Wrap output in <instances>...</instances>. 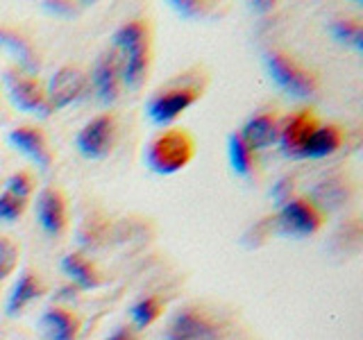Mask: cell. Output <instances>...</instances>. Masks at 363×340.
Returning a JSON list of instances; mask_svg holds the SVG:
<instances>
[{
	"label": "cell",
	"mask_w": 363,
	"mask_h": 340,
	"mask_svg": "<svg viewBox=\"0 0 363 340\" xmlns=\"http://www.w3.org/2000/svg\"><path fill=\"white\" fill-rule=\"evenodd\" d=\"M111 48L121 62L123 86L139 91L150 73V28L141 18H132L113 32Z\"/></svg>",
	"instance_id": "obj_1"
},
{
	"label": "cell",
	"mask_w": 363,
	"mask_h": 340,
	"mask_svg": "<svg viewBox=\"0 0 363 340\" xmlns=\"http://www.w3.org/2000/svg\"><path fill=\"white\" fill-rule=\"evenodd\" d=\"M193 136L186 130L168 128L145 145V166L157 175H175L193 162Z\"/></svg>",
	"instance_id": "obj_2"
},
{
	"label": "cell",
	"mask_w": 363,
	"mask_h": 340,
	"mask_svg": "<svg viewBox=\"0 0 363 340\" xmlns=\"http://www.w3.org/2000/svg\"><path fill=\"white\" fill-rule=\"evenodd\" d=\"M200 96H202V86L177 79V82H173L170 86L157 91V94L147 100L145 113L155 125H159V128H168V125H173L189 107L196 105Z\"/></svg>",
	"instance_id": "obj_3"
},
{
	"label": "cell",
	"mask_w": 363,
	"mask_h": 340,
	"mask_svg": "<svg viewBox=\"0 0 363 340\" xmlns=\"http://www.w3.org/2000/svg\"><path fill=\"white\" fill-rule=\"evenodd\" d=\"M264 62L275 84L293 98H311L318 91V77L281 50H268Z\"/></svg>",
	"instance_id": "obj_4"
},
{
	"label": "cell",
	"mask_w": 363,
	"mask_h": 340,
	"mask_svg": "<svg viewBox=\"0 0 363 340\" xmlns=\"http://www.w3.org/2000/svg\"><path fill=\"white\" fill-rule=\"evenodd\" d=\"M118 141V118L116 113L105 111L91 118L75 136L77 152L89 162H100L111 154Z\"/></svg>",
	"instance_id": "obj_5"
},
{
	"label": "cell",
	"mask_w": 363,
	"mask_h": 340,
	"mask_svg": "<svg viewBox=\"0 0 363 340\" xmlns=\"http://www.w3.org/2000/svg\"><path fill=\"white\" fill-rule=\"evenodd\" d=\"M3 84H5L9 102L16 109L26 113H34V116H41V118L52 113L48 107V100H45V89L34 75L21 71V68H7L3 73Z\"/></svg>",
	"instance_id": "obj_6"
},
{
	"label": "cell",
	"mask_w": 363,
	"mask_h": 340,
	"mask_svg": "<svg viewBox=\"0 0 363 340\" xmlns=\"http://www.w3.org/2000/svg\"><path fill=\"white\" fill-rule=\"evenodd\" d=\"M272 220H275V227L281 236L304 238L315 234L323 227V209H318L306 198H293L284 207H279L277 215Z\"/></svg>",
	"instance_id": "obj_7"
},
{
	"label": "cell",
	"mask_w": 363,
	"mask_h": 340,
	"mask_svg": "<svg viewBox=\"0 0 363 340\" xmlns=\"http://www.w3.org/2000/svg\"><path fill=\"white\" fill-rule=\"evenodd\" d=\"M91 91L89 86V75L73 64H66L62 68H57L55 75L48 79L45 86V100H48L50 111H60L86 98Z\"/></svg>",
	"instance_id": "obj_8"
},
{
	"label": "cell",
	"mask_w": 363,
	"mask_h": 340,
	"mask_svg": "<svg viewBox=\"0 0 363 340\" xmlns=\"http://www.w3.org/2000/svg\"><path fill=\"white\" fill-rule=\"evenodd\" d=\"M89 86L94 89L96 98L102 105H113L121 98L123 91V75H121V62L113 48L100 52L94 68H91Z\"/></svg>",
	"instance_id": "obj_9"
},
{
	"label": "cell",
	"mask_w": 363,
	"mask_h": 340,
	"mask_svg": "<svg viewBox=\"0 0 363 340\" xmlns=\"http://www.w3.org/2000/svg\"><path fill=\"white\" fill-rule=\"evenodd\" d=\"M164 340H223L220 329L209 315L196 309H182L168 322Z\"/></svg>",
	"instance_id": "obj_10"
},
{
	"label": "cell",
	"mask_w": 363,
	"mask_h": 340,
	"mask_svg": "<svg viewBox=\"0 0 363 340\" xmlns=\"http://www.w3.org/2000/svg\"><path fill=\"white\" fill-rule=\"evenodd\" d=\"M318 128H320V123H318V118L313 116V111H309V109H302L298 113H293V116L279 120L277 141H279L281 152L286 157L300 159L306 141L311 139V134Z\"/></svg>",
	"instance_id": "obj_11"
},
{
	"label": "cell",
	"mask_w": 363,
	"mask_h": 340,
	"mask_svg": "<svg viewBox=\"0 0 363 340\" xmlns=\"http://www.w3.org/2000/svg\"><path fill=\"white\" fill-rule=\"evenodd\" d=\"M7 139L14 150L26 154L30 162H34L41 170H48L52 166L55 152L48 143V136H45V132L37 128V125H21V128H14L9 132Z\"/></svg>",
	"instance_id": "obj_12"
},
{
	"label": "cell",
	"mask_w": 363,
	"mask_h": 340,
	"mask_svg": "<svg viewBox=\"0 0 363 340\" xmlns=\"http://www.w3.org/2000/svg\"><path fill=\"white\" fill-rule=\"evenodd\" d=\"M37 222L48 236H62L68 227V207L60 188L45 186L37 196Z\"/></svg>",
	"instance_id": "obj_13"
},
{
	"label": "cell",
	"mask_w": 363,
	"mask_h": 340,
	"mask_svg": "<svg viewBox=\"0 0 363 340\" xmlns=\"http://www.w3.org/2000/svg\"><path fill=\"white\" fill-rule=\"evenodd\" d=\"M241 139L247 143L250 150H266L272 143L277 141V134H279V118L275 111H261L250 116L243 128H241Z\"/></svg>",
	"instance_id": "obj_14"
},
{
	"label": "cell",
	"mask_w": 363,
	"mask_h": 340,
	"mask_svg": "<svg viewBox=\"0 0 363 340\" xmlns=\"http://www.w3.org/2000/svg\"><path fill=\"white\" fill-rule=\"evenodd\" d=\"M43 290H45V286H43V281L37 272L23 270L16 279V283H14V288H11V293H9V298H7V306H5L7 315L14 317V315L23 313L32 302H37L41 298Z\"/></svg>",
	"instance_id": "obj_15"
},
{
	"label": "cell",
	"mask_w": 363,
	"mask_h": 340,
	"mask_svg": "<svg viewBox=\"0 0 363 340\" xmlns=\"http://www.w3.org/2000/svg\"><path fill=\"white\" fill-rule=\"evenodd\" d=\"M39 329L45 340H75L79 334V320L75 313L52 306L41 313Z\"/></svg>",
	"instance_id": "obj_16"
},
{
	"label": "cell",
	"mask_w": 363,
	"mask_h": 340,
	"mask_svg": "<svg viewBox=\"0 0 363 340\" xmlns=\"http://www.w3.org/2000/svg\"><path fill=\"white\" fill-rule=\"evenodd\" d=\"M0 45L5 50H9L11 55L16 57V62L21 66V71H26L30 75H34L39 71V55L34 52L30 39H26L18 30L14 28H7V26H0Z\"/></svg>",
	"instance_id": "obj_17"
},
{
	"label": "cell",
	"mask_w": 363,
	"mask_h": 340,
	"mask_svg": "<svg viewBox=\"0 0 363 340\" xmlns=\"http://www.w3.org/2000/svg\"><path fill=\"white\" fill-rule=\"evenodd\" d=\"M343 130L338 125H320L313 134L311 139L306 141L302 157L300 159H325V157H332L340 150L343 145Z\"/></svg>",
	"instance_id": "obj_18"
},
{
	"label": "cell",
	"mask_w": 363,
	"mask_h": 340,
	"mask_svg": "<svg viewBox=\"0 0 363 340\" xmlns=\"http://www.w3.org/2000/svg\"><path fill=\"white\" fill-rule=\"evenodd\" d=\"M62 270H64V275L82 290H94V288L102 286L100 272L84 254H79V252H68L62 259Z\"/></svg>",
	"instance_id": "obj_19"
},
{
	"label": "cell",
	"mask_w": 363,
	"mask_h": 340,
	"mask_svg": "<svg viewBox=\"0 0 363 340\" xmlns=\"http://www.w3.org/2000/svg\"><path fill=\"white\" fill-rule=\"evenodd\" d=\"M227 157H230V166L236 175L252 177L257 168V157H255V150H250L238 132L230 134V139H227Z\"/></svg>",
	"instance_id": "obj_20"
},
{
	"label": "cell",
	"mask_w": 363,
	"mask_h": 340,
	"mask_svg": "<svg viewBox=\"0 0 363 340\" xmlns=\"http://www.w3.org/2000/svg\"><path fill=\"white\" fill-rule=\"evenodd\" d=\"M327 30L334 37V41L350 45L357 52L363 50V23L359 18H334L327 26Z\"/></svg>",
	"instance_id": "obj_21"
},
{
	"label": "cell",
	"mask_w": 363,
	"mask_h": 340,
	"mask_svg": "<svg viewBox=\"0 0 363 340\" xmlns=\"http://www.w3.org/2000/svg\"><path fill=\"white\" fill-rule=\"evenodd\" d=\"M164 313V302L157 298V295H147V298H141L139 302L132 304L130 309V317L136 329H145L152 322L159 320V315Z\"/></svg>",
	"instance_id": "obj_22"
},
{
	"label": "cell",
	"mask_w": 363,
	"mask_h": 340,
	"mask_svg": "<svg viewBox=\"0 0 363 340\" xmlns=\"http://www.w3.org/2000/svg\"><path fill=\"white\" fill-rule=\"evenodd\" d=\"M347 198V181L343 179H327L313 193V204L318 209L320 207H338Z\"/></svg>",
	"instance_id": "obj_23"
},
{
	"label": "cell",
	"mask_w": 363,
	"mask_h": 340,
	"mask_svg": "<svg viewBox=\"0 0 363 340\" xmlns=\"http://www.w3.org/2000/svg\"><path fill=\"white\" fill-rule=\"evenodd\" d=\"M18 259L21 247L9 236H0V281L14 275V270L18 268Z\"/></svg>",
	"instance_id": "obj_24"
},
{
	"label": "cell",
	"mask_w": 363,
	"mask_h": 340,
	"mask_svg": "<svg viewBox=\"0 0 363 340\" xmlns=\"http://www.w3.org/2000/svg\"><path fill=\"white\" fill-rule=\"evenodd\" d=\"M7 193L16 198H23V200H30L32 193H34V177L28 170H16V173H11L7 179H5V188Z\"/></svg>",
	"instance_id": "obj_25"
},
{
	"label": "cell",
	"mask_w": 363,
	"mask_h": 340,
	"mask_svg": "<svg viewBox=\"0 0 363 340\" xmlns=\"http://www.w3.org/2000/svg\"><path fill=\"white\" fill-rule=\"evenodd\" d=\"M28 202L30 200L16 198V196H11V193L3 191V193H0V220H3V222H14V220H18L21 215L26 213Z\"/></svg>",
	"instance_id": "obj_26"
},
{
	"label": "cell",
	"mask_w": 363,
	"mask_h": 340,
	"mask_svg": "<svg viewBox=\"0 0 363 340\" xmlns=\"http://www.w3.org/2000/svg\"><path fill=\"white\" fill-rule=\"evenodd\" d=\"M105 241V222L100 218H89L79 230V243L84 247H98Z\"/></svg>",
	"instance_id": "obj_27"
},
{
	"label": "cell",
	"mask_w": 363,
	"mask_h": 340,
	"mask_svg": "<svg viewBox=\"0 0 363 340\" xmlns=\"http://www.w3.org/2000/svg\"><path fill=\"white\" fill-rule=\"evenodd\" d=\"M270 198L277 207H284L286 202H291L295 198V179L293 177H281L275 186L270 191Z\"/></svg>",
	"instance_id": "obj_28"
},
{
	"label": "cell",
	"mask_w": 363,
	"mask_h": 340,
	"mask_svg": "<svg viewBox=\"0 0 363 340\" xmlns=\"http://www.w3.org/2000/svg\"><path fill=\"white\" fill-rule=\"evenodd\" d=\"M175 11H179L182 16L186 18H198V16H204L209 9V3H198V0H173L170 3Z\"/></svg>",
	"instance_id": "obj_29"
},
{
	"label": "cell",
	"mask_w": 363,
	"mask_h": 340,
	"mask_svg": "<svg viewBox=\"0 0 363 340\" xmlns=\"http://www.w3.org/2000/svg\"><path fill=\"white\" fill-rule=\"evenodd\" d=\"M105 340H136V334L132 327H118V329H113Z\"/></svg>",
	"instance_id": "obj_30"
},
{
	"label": "cell",
	"mask_w": 363,
	"mask_h": 340,
	"mask_svg": "<svg viewBox=\"0 0 363 340\" xmlns=\"http://www.w3.org/2000/svg\"><path fill=\"white\" fill-rule=\"evenodd\" d=\"M45 9H50V11H55V14H64V11H75V5H71V3H45Z\"/></svg>",
	"instance_id": "obj_31"
},
{
	"label": "cell",
	"mask_w": 363,
	"mask_h": 340,
	"mask_svg": "<svg viewBox=\"0 0 363 340\" xmlns=\"http://www.w3.org/2000/svg\"><path fill=\"white\" fill-rule=\"evenodd\" d=\"M252 7L257 11H270V9H275V3H270V0H257V3H252Z\"/></svg>",
	"instance_id": "obj_32"
}]
</instances>
